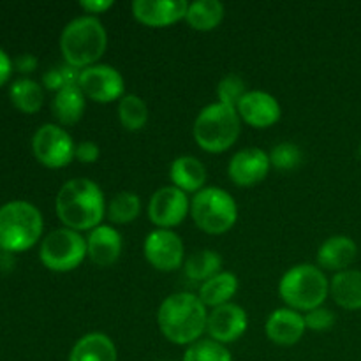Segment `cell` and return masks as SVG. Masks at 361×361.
I'll return each instance as SVG.
<instances>
[{
  "label": "cell",
  "mask_w": 361,
  "mask_h": 361,
  "mask_svg": "<svg viewBox=\"0 0 361 361\" xmlns=\"http://www.w3.org/2000/svg\"><path fill=\"white\" fill-rule=\"evenodd\" d=\"M56 215L74 231H88L101 224L106 212L101 187L88 178H73L56 194Z\"/></svg>",
  "instance_id": "1"
},
{
  "label": "cell",
  "mask_w": 361,
  "mask_h": 361,
  "mask_svg": "<svg viewBox=\"0 0 361 361\" xmlns=\"http://www.w3.org/2000/svg\"><path fill=\"white\" fill-rule=\"evenodd\" d=\"M208 312L200 296L192 293H176L168 296L159 307L157 323L162 335L178 345L194 344L207 330Z\"/></svg>",
  "instance_id": "2"
},
{
  "label": "cell",
  "mask_w": 361,
  "mask_h": 361,
  "mask_svg": "<svg viewBox=\"0 0 361 361\" xmlns=\"http://www.w3.org/2000/svg\"><path fill=\"white\" fill-rule=\"evenodd\" d=\"M106 28L95 16H80L66 25L60 35V49L69 66L76 69L95 66L106 51Z\"/></svg>",
  "instance_id": "3"
},
{
  "label": "cell",
  "mask_w": 361,
  "mask_h": 361,
  "mask_svg": "<svg viewBox=\"0 0 361 361\" xmlns=\"http://www.w3.org/2000/svg\"><path fill=\"white\" fill-rule=\"evenodd\" d=\"M42 235V215L27 201H11L0 207V247L21 252L37 243Z\"/></svg>",
  "instance_id": "4"
},
{
  "label": "cell",
  "mask_w": 361,
  "mask_h": 361,
  "mask_svg": "<svg viewBox=\"0 0 361 361\" xmlns=\"http://www.w3.org/2000/svg\"><path fill=\"white\" fill-rule=\"evenodd\" d=\"M240 115L236 108L214 102L203 108L194 122V140L203 150L221 154L235 145L240 136Z\"/></svg>",
  "instance_id": "5"
},
{
  "label": "cell",
  "mask_w": 361,
  "mask_h": 361,
  "mask_svg": "<svg viewBox=\"0 0 361 361\" xmlns=\"http://www.w3.org/2000/svg\"><path fill=\"white\" fill-rule=\"evenodd\" d=\"M279 293L289 309L309 312L323 307V302L330 293V282L321 268L314 264H296L281 279Z\"/></svg>",
  "instance_id": "6"
},
{
  "label": "cell",
  "mask_w": 361,
  "mask_h": 361,
  "mask_svg": "<svg viewBox=\"0 0 361 361\" xmlns=\"http://www.w3.org/2000/svg\"><path fill=\"white\" fill-rule=\"evenodd\" d=\"M190 215L197 228L210 235H222L235 226L238 207L231 194L219 187H204L190 201Z\"/></svg>",
  "instance_id": "7"
},
{
  "label": "cell",
  "mask_w": 361,
  "mask_h": 361,
  "mask_svg": "<svg viewBox=\"0 0 361 361\" xmlns=\"http://www.w3.org/2000/svg\"><path fill=\"white\" fill-rule=\"evenodd\" d=\"M39 256L48 270L71 271L87 256V240L74 229H55L42 240Z\"/></svg>",
  "instance_id": "8"
},
{
  "label": "cell",
  "mask_w": 361,
  "mask_h": 361,
  "mask_svg": "<svg viewBox=\"0 0 361 361\" xmlns=\"http://www.w3.org/2000/svg\"><path fill=\"white\" fill-rule=\"evenodd\" d=\"M32 150L46 168H63L74 159L76 145L66 129L55 123H44L32 137Z\"/></svg>",
  "instance_id": "9"
},
{
  "label": "cell",
  "mask_w": 361,
  "mask_h": 361,
  "mask_svg": "<svg viewBox=\"0 0 361 361\" xmlns=\"http://www.w3.org/2000/svg\"><path fill=\"white\" fill-rule=\"evenodd\" d=\"M78 87L85 94V97L95 102H111L115 99L123 97V78L115 67L106 63H95V66L81 69Z\"/></svg>",
  "instance_id": "10"
},
{
  "label": "cell",
  "mask_w": 361,
  "mask_h": 361,
  "mask_svg": "<svg viewBox=\"0 0 361 361\" xmlns=\"http://www.w3.org/2000/svg\"><path fill=\"white\" fill-rule=\"evenodd\" d=\"M190 212L189 197L178 187L168 185L154 192L148 203V217L159 229L178 226Z\"/></svg>",
  "instance_id": "11"
},
{
  "label": "cell",
  "mask_w": 361,
  "mask_h": 361,
  "mask_svg": "<svg viewBox=\"0 0 361 361\" xmlns=\"http://www.w3.org/2000/svg\"><path fill=\"white\" fill-rule=\"evenodd\" d=\"M145 257L161 271H173L183 261V242L171 229H155L145 240Z\"/></svg>",
  "instance_id": "12"
},
{
  "label": "cell",
  "mask_w": 361,
  "mask_h": 361,
  "mask_svg": "<svg viewBox=\"0 0 361 361\" xmlns=\"http://www.w3.org/2000/svg\"><path fill=\"white\" fill-rule=\"evenodd\" d=\"M270 157L257 147L243 148L236 152L228 166L229 178L240 187H252L263 182L270 171Z\"/></svg>",
  "instance_id": "13"
},
{
  "label": "cell",
  "mask_w": 361,
  "mask_h": 361,
  "mask_svg": "<svg viewBox=\"0 0 361 361\" xmlns=\"http://www.w3.org/2000/svg\"><path fill=\"white\" fill-rule=\"evenodd\" d=\"M247 330V314L245 310L235 303H226V305L215 307L208 314L207 331L212 341L221 342V344H231L238 341Z\"/></svg>",
  "instance_id": "14"
},
{
  "label": "cell",
  "mask_w": 361,
  "mask_h": 361,
  "mask_svg": "<svg viewBox=\"0 0 361 361\" xmlns=\"http://www.w3.org/2000/svg\"><path fill=\"white\" fill-rule=\"evenodd\" d=\"M236 111L249 126L257 129L274 126L281 118V104L274 95L263 90L247 92L236 106Z\"/></svg>",
  "instance_id": "15"
},
{
  "label": "cell",
  "mask_w": 361,
  "mask_h": 361,
  "mask_svg": "<svg viewBox=\"0 0 361 361\" xmlns=\"http://www.w3.org/2000/svg\"><path fill=\"white\" fill-rule=\"evenodd\" d=\"M187 7L185 0H134L133 14L148 27H166L185 18Z\"/></svg>",
  "instance_id": "16"
},
{
  "label": "cell",
  "mask_w": 361,
  "mask_h": 361,
  "mask_svg": "<svg viewBox=\"0 0 361 361\" xmlns=\"http://www.w3.org/2000/svg\"><path fill=\"white\" fill-rule=\"evenodd\" d=\"M268 338L279 345H293L303 337L307 326L305 319L298 310L277 309L270 314L267 321Z\"/></svg>",
  "instance_id": "17"
},
{
  "label": "cell",
  "mask_w": 361,
  "mask_h": 361,
  "mask_svg": "<svg viewBox=\"0 0 361 361\" xmlns=\"http://www.w3.org/2000/svg\"><path fill=\"white\" fill-rule=\"evenodd\" d=\"M122 252V236L111 226H97L87 238V256L97 267H111Z\"/></svg>",
  "instance_id": "18"
},
{
  "label": "cell",
  "mask_w": 361,
  "mask_h": 361,
  "mask_svg": "<svg viewBox=\"0 0 361 361\" xmlns=\"http://www.w3.org/2000/svg\"><path fill=\"white\" fill-rule=\"evenodd\" d=\"M358 256V247L355 240L349 236L337 235L328 238L317 250V263L321 268H326L331 271H344L355 263Z\"/></svg>",
  "instance_id": "19"
},
{
  "label": "cell",
  "mask_w": 361,
  "mask_h": 361,
  "mask_svg": "<svg viewBox=\"0 0 361 361\" xmlns=\"http://www.w3.org/2000/svg\"><path fill=\"white\" fill-rule=\"evenodd\" d=\"M169 176L175 187L183 192H200L207 182V168L200 159L192 155H182L175 159L169 168Z\"/></svg>",
  "instance_id": "20"
},
{
  "label": "cell",
  "mask_w": 361,
  "mask_h": 361,
  "mask_svg": "<svg viewBox=\"0 0 361 361\" xmlns=\"http://www.w3.org/2000/svg\"><path fill=\"white\" fill-rule=\"evenodd\" d=\"M69 361H116V348L104 334H88L74 344Z\"/></svg>",
  "instance_id": "21"
},
{
  "label": "cell",
  "mask_w": 361,
  "mask_h": 361,
  "mask_svg": "<svg viewBox=\"0 0 361 361\" xmlns=\"http://www.w3.org/2000/svg\"><path fill=\"white\" fill-rule=\"evenodd\" d=\"M330 295L335 303L345 310L361 309V271L344 270L338 271L330 282Z\"/></svg>",
  "instance_id": "22"
},
{
  "label": "cell",
  "mask_w": 361,
  "mask_h": 361,
  "mask_svg": "<svg viewBox=\"0 0 361 361\" xmlns=\"http://www.w3.org/2000/svg\"><path fill=\"white\" fill-rule=\"evenodd\" d=\"M238 289V279L231 271H221L208 279L200 288V300L204 307H221L229 303Z\"/></svg>",
  "instance_id": "23"
},
{
  "label": "cell",
  "mask_w": 361,
  "mask_h": 361,
  "mask_svg": "<svg viewBox=\"0 0 361 361\" xmlns=\"http://www.w3.org/2000/svg\"><path fill=\"white\" fill-rule=\"evenodd\" d=\"M51 109L55 118L63 126H73L83 116L85 111V94L80 87H67L56 92L51 102Z\"/></svg>",
  "instance_id": "24"
},
{
  "label": "cell",
  "mask_w": 361,
  "mask_h": 361,
  "mask_svg": "<svg viewBox=\"0 0 361 361\" xmlns=\"http://www.w3.org/2000/svg\"><path fill=\"white\" fill-rule=\"evenodd\" d=\"M224 18V6L219 0H196L187 7L185 20L192 28L201 32L212 30Z\"/></svg>",
  "instance_id": "25"
},
{
  "label": "cell",
  "mask_w": 361,
  "mask_h": 361,
  "mask_svg": "<svg viewBox=\"0 0 361 361\" xmlns=\"http://www.w3.org/2000/svg\"><path fill=\"white\" fill-rule=\"evenodd\" d=\"M222 257L215 250H200L189 256L183 264L185 277L192 282H207L208 279L221 274Z\"/></svg>",
  "instance_id": "26"
},
{
  "label": "cell",
  "mask_w": 361,
  "mask_h": 361,
  "mask_svg": "<svg viewBox=\"0 0 361 361\" xmlns=\"http://www.w3.org/2000/svg\"><path fill=\"white\" fill-rule=\"evenodd\" d=\"M9 95L13 104L23 113L39 111L42 106V99H44L42 87L30 78H21V80L14 81L11 85Z\"/></svg>",
  "instance_id": "27"
},
{
  "label": "cell",
  "mask_w": 361,
  "mask_h": 361,
  "mask_svg": "<svg viewBox=\"0 0 361 361\" xmlns=\"http://www.w3.org/2000/svg\"><path fill=\"white\" fill-rule=\"evenodd\" d=\"M120 123L127 130H141L148 122V108L136 94H126L118 102Z\"/></svg>",
  "instance_id": "28"
},
{
  "label": "cell",
  "mask_w": 361,
  "mask_h": 361,
  "mask_svg": "<svg viewBox=\"0 0 361 361\" xmlns=\"http://www.w3.org/2000/svg\"><path fill=\"white\" fill-rule=\"evenodd\" d=\"M140 197H137V194L129 192V190L115 194L113 200L109 201L108 208H106L109 221L115 222V224H127V222H133L134 219L140 215Z\"/></svg>",
  "instance_id": "29"
},
{
  "label": "cell",
  "mask_w": 361,
  "mask_h": 361,
  "mask_svg": "<svg viewBox=\"0 0 361 361\" xmlns=\"http://www.w3.org/2000/svg\"><path fill=\"white\" fill-rule=\"evenodd\" d=\"M183 361H233V360L228 349L224 348V344L208 338V341H197L194 342V344H190V348L187 349L185 356H183Z\"/></svg>",
  "instance_id": "30"
},
{
  "label": "cell",
  "mask_w": 361,
  "mask_h": 361,
  "mask_svg": "<svg viewBox=\"0 0 361 361\" xmlns=\"http://www.w3.org/2000/svg\"><path fill=\"white\" fill-rule=\"evenodd\" d=\"M80 74H81V69H76V67L66 63V66L53 67V69H49L48 73H44V76H42V83H44V87L48 88V90L60 92L62 88H67V87H78Z\"/></svg>",
  "instance_id": "31"
},
{
  "label": "cell",
  "mask_w": 361,
  "mask_h": 361,
  "mask_svg": "<svg viewBox=\"0 0 361 361\" xmlns=\"http://www.w3.org/2000/svg\"><path fill=\"white\" fill-rule=\"evenodd\" d=\"M270 164L281 171H291L302 164L303 154L298 145L295 143H281L268 154Z\"/></svg>",
  "instance_id": "32"
},
{
  "label": "cell",
  "mask_w": 361,
  "mask_h": 361,
  "mask_svg": "<svg viewBox=\"0 0 361 361\" xmlns=\"http://www.w3.org/2000/svg\"><path fill=\"white\" fill-rule=\"evenodd\" d=\"M245 87L247 85L242 76H238V74H228V76H224L221 81H219V87H217L219 102L231 106V108H236L238 102L243 99V95L247 94Z\"/></svg>",
  "instance_id": "33"
},
{
  "label": "cell",
  "mask_w": 361,
  "mask_h": 361,
  "mask_svg": "<svg viewBox=\"0 0 361 361\" xmlns=\"http://www.w3.org/2000/svg\"><path fill=\"white\" fill-rule=\"evenodd\" d=\"M305 319V326L309 330L314 331H326L334 326L335 323V314L330 309H324V307H317V309L309 310V312L303 316Z\"/></svg>",
  "instance_id": "34"
},
{
  "label": "cell",
  "mask_w": 361,
  "mask_h": 361,
  "mask_svg": "<svg viewBox=\"0 0 361 361\" xmlns=\"http://www.w3.org/2000/svg\"><path fill=\"white\" fill-rule=\"evenodd\" d=\"M99 147L92 141H83V143L76 145V152H74V159H78L80 162H85V164H90V162H95L99 159Z\"/></svg>",
  "instance_id": "35"
},
{
  "label": "cell",
  "mask_w": 361,
  "mask_h": 361,
  "mask_svg": "<svg viewBox=\"0 0 361 361\" xmlns=\"http://www.w3.org/2000/svg\"><path fill=\"white\" fill-rule=\"evenodd\" d=\"M80 6L90 14H101L113 6L111 0H81Z\"/></svg>",
  "instance_id": "36"
},
{
  "label": "cell",
  "mask_w": 361,
  "mask_h": 361,
  "mask_svg": "<svg viewBox=\"0 0 361 361\" xmlns=\"http://www.w3.org/2000/svg\"><path fill=\"white\" fill-rule=\"evenodd\" d=\"M14 66H16V69L20 73L28 74L32 71H35V67H37V59L34 55H30V53H23V55H20L14 60Z\"/></svg>",
  "instance_id": "37"
},
{
  "label": "cell",
  "mask_w": 361,
  "mask_h": 361,
  "mask_svg": "<svg viewBox=\"0 0 361 361\" xmlns=\"http://www.w3.org/2000/svg\"><path fill=\"white\" fill-rule=\"evenodd\" d=\"M11 69H13V62H11V59L7 56V53L0 48V87L9 80Z\"/></svg>",
  "instance_id": "38"
},
{
  "label": "cell",
  "mask_w": 361,
  "mask_h": 361,
  "mask_svg": "<svg viewBox=\"0 0 361 361\" xmlns=\"http://www.w3.org/2000/svg\"><path fill=\"white\" fill-rule=\"evenodd\" d=\"M358 155H360V159H361V145H360V148H358Z\"/></svg>",
  "instance_id": "39"
}]
</instances>
